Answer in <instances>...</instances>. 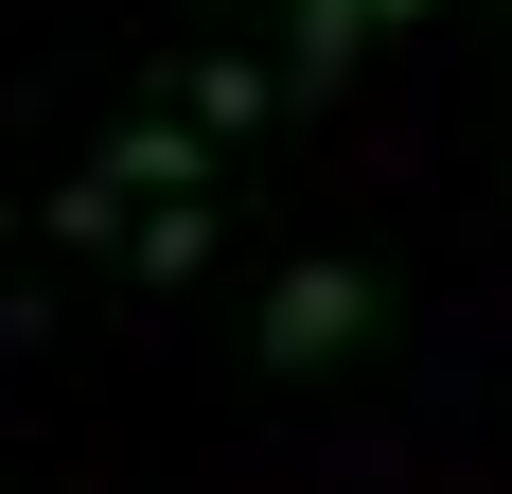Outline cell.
<instances>
[{"instance_id": "cell-1", "label": "cell", "mask_w": 512, "mask_h": 494, "mask_svg": "<svg viewBox=\"0 0 512 494\" xmlns=\"http://www.w3.org/2000/svg\"><path fill=\"white\" fill-rule=\"evenodd\" d=\"M371 318H389L371 265H283V283H265V371H336Z\"/></svg>"}, {"instance_id": "cell-2", "label": "cell", "mask_w": 512, "mask_h": 494, "mask_svg": "<svg viewBox=\"0 0 512 494\" xmlns=\"http://www.w3.org/2000/svg\"><path fill=\"white\" fill-rule=\"evenodd\" d=\"M89 177H106L124 212H142V195H212V142H195V124H124V142H106Z\"/></svg>"}, {"instance_id": "cell-3", "label": "cell", "mask_w": 512, "mask_h": 494, "mask_svg": "<svg viewBox=\"0 0 512 494\" xmlns=\"http://www.w3.org/2000/svg\"><path fill=\"white\" fill-rule=\"evenodd\" d=\"M354 53H371V0H283V106H318Z\"/></svg>"}, {"instance_id": "cell-4", "label": "cell", "mask_w": 512, "mask_h": 494, "mask_svg": "<svg viewBox=\"0 0 512 494\" xmlns=\"http://www.w3.org/2000/svg\"><path fill=\"white\" fill-rule=\"evenodd\" d=\"M265 106H283V71H248V53H212V71H195V142H212V124H265Z\"/></svg>"}, {"instance_id": "cell-5", "label": "cell", "mask_w": 512, "mask_h": 494, "mask_svg": "<svg viewBox=\"0 0 512 494\" xmlns=\"http://www.w3.org/2000/svg\"><path fill=\"white\" fill-rule=\"evenodd\" d=\"M195 247H212V195H142V283H177Z\"/></svg>"}]
</instances>
